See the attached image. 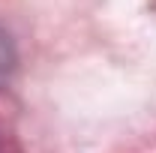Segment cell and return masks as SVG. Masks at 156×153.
Returning a JSON list of instances; mask_svg holds the SVG:
<instances>
[{
  "label": "cell",
  "mask_w": 156,
  "mask_h": 153,
  "mask_svg": "<svg viewBox=\"0 0 156 153\" xmlns=\"http://www.w3.org/2000/svg\"><path fill=\"white\" fill-rule=\"evenodd\" d=\"M12 66H15V48H12L9 33L0 27V84L12 75Z\"/></svg>",
  "instance_id": "obj_1"
},
{
  "label": "cell",
  "mask_w": 156,
  "mask_h": 153,
  "mask_svg": "<svg viewBox=\"0 0 156 153\" xmlns=\"http://www.w3.org/2000/svg\"><path fill=\"white\" fill-rule=\"evenodd\" d=\"M0 153H18V150H15V144H12L9 138H3V135H0Z\"/></svg>",
  "instance_id": "obj_2"
}]
</instances>
